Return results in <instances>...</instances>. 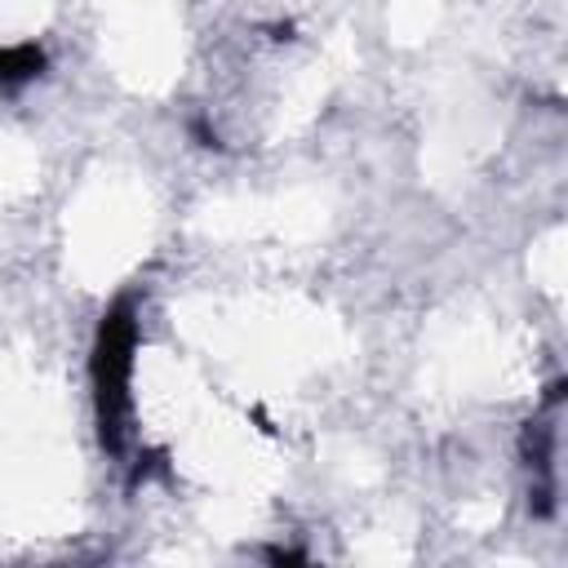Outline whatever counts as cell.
Wrapping results in <instances>:
<instances>
[{
    "label": "cell",
    "instance_id": "cell-1",
    "mask_svg": "<svg viewBox=\"0 0 568 568\" xmlns=\"http://www.w3.org/2000/svg\"><path fill=\"white\" fill-rule=\"evenodd\" d=\"M129 351H133V320L124 311H111V320L98 333V359H93V382H98V422L102 439L120 448L124 430V404H129Z\"/></svg>",
    "mask_w": 568,
    "mask_h": 568
}]
</instances>
